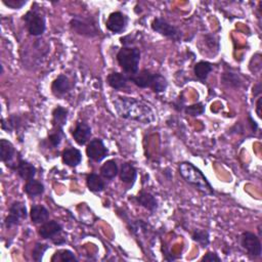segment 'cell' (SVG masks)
Instances as JSON below:
<instances>
[{"label": "cell", "instance_id": "e575fe53", "mask_svg": "<svg viewBox=\"0 0 262 262\" xmlns=\"http://www.w3.org/2000/svg\"><path fill=\"white\" fill-rule=\"evenodd\" d=\"M202 261H208V262H220L221 259L218 257L216 253H212V252H208L203 258Z\"/></svg>", "mask_w": 262, "mask_h": 262}, {"label": "cell", "instance_id": "52a82bcc", "mask_svg": "<svg viewBox=\"0 0 262 262\" xmlns=\"http://www.w3.org/2000/svg\"><path fill=\"white\" fill-rule=\"evenodd\" d=\"M152 29L161 34L165 37H168V38H170L172 40H180V30L177 29L176 27L172 26L171 24L168 23L166 20L162 17H156L155 20L152 23Z\"/></svg>", "mask_w": 262, "mask_h": 262}, {"label": "cell", "instance_id": "e0dca14e", "mask_svg": "<svg viewBox=\"0 0 262 262\" xmlns=\"http://www.w3.org/2000/svg\"><path fill=\"white\" fill-rule=\"evenodd\" d=\"M63 162L71 167H76L77 165H79L82 161V155L81 152L77 148H67L65 149L63 153Z\"/></svg>", "mask_w": 262, "mask_h": 262}, {"label": "cell", "instance_id": "ffe728a7", "mask_svg": "<svg viewBox=\"0 0 262 262\" xmlns=\"http://www.w3.org/2000/svg\"><path fill=\"white\" fill-rule=\"evenodd\" d=\"M136 201L146 209L154 212L158 208V202L155 196L147 192H140L136 196Z\"/></svg>", "mask_w": 262, "mask_h": 262}, {"label": "cell", "instance_id": "9c48e42d", "mask_svg": "<svg viewBox=\"0 0 262 262\" xmlns=\"http://www.w3.org/2000/svg\"><path fill=\"white\" fill-rule=\"evenodd\" d=\"M109 151L106 147L104 142L99 138H95L90 140V143L87 145L86 154L89 159L96 162H100L107 157Z\"/></svg>", "mask_w": 262, "mask_h": 262}, {"label": "cell", "instance_id": "603a6c76", "mask_svg": "<svg viewBox=\"0 0 262 262\" xmlns=\"http://www.w3.org/2000/svg\"><path fill=\"white\" fill-rule=\"evenodd\" d=\"M87 188L92 193H99L105 190V182L101 180V177L96 173H91L87 176L86 180Z\"/></svg>", "mask_w": 262, "mask_h": 262}, {"label": "cell", "instance_id": "30bf717a", "mask_svg": "<svg viewBox=\"0 0 262 262\" xmlns=\"http://www.w3.org/2000/svg\"><path fill=\"white\" fill-rule=\"evenodd\" d=\"M16 154V152L15 149V147L11 142H8L6 139L0 140V157H1L2 162H4L6 166L13 170H16V168L17 166V164L14 162Z\"/></svg>", "mask_w": 262, "mask_h": 262}, {"label": "cell", "instance_id": "8992f818", "mask_svg": "<svg viewBox=\"0 0 262 262\" xmlns=\"http://www.w3.org/2000/svg\"><path fill=\"white\" fill-rule=\"evenodd\" d=\"M241 245L247 251V253L250 256L254 258L261 256L262 253L261 242L255 233L250 231L243 232L241 236Z\"/></svg>", "mask_w": 262, "mask_h": 262}, {"label": "cell", "instance_id": "d6986e66", "mask_svg": "<svg viewBox=\"0 0 262 262\" xmlns=\"http://www.w3.org/2000/svg\"><path fill=\"white\" fill-rule=\"evenodd\" d=\"M119 174H120L121 180L128 184H132L135 181L136 176H137V172L134 166L129 163L122 164L121 169L119 171Z\"/></svg>", "mask_w": 262, "mask_h": 262}, {"label": "cell", "instance_id": "7c38bea8", "mask_svg": "<svg viewBox=\"0 0 262 262\" xmlns=\"http://www.w3.org/2000/svg\"><path fill=\"white\" fill-rule=\"evenodd\" d=\"M127 24V17L120 12H116L111 14L108 21H107V28L113 33H120L122 32Z\"/></svg>", "mask_w": 262, "mask_h": 262}, {"label": "cell", "instance_id": "cb8c5ba5", "mask_svg": "<svg viewBox=\"0 0 262 262\" xmlns=\"http://www.w3.org/2000/svg\"><path fill=\"white\" fill-rule=\"evenodd\" d=\"M213 70V66L212 64L208 62H199L198 64H196L194 72L196 77H198L200 80H206L208 77V75L210 72Z\"/></svg>", "mask_w": 262, "mask_h": 262}, {"label": "cell", "instance_id": "7a4b0ae2", "mask_svg": "<svg viewBox=\"0 0 262 262\" xmlns=\"http://www.w3.org/2000/svg\"><path fill=\"white\" fill-rule=\"evenodd\" d=\"M179 171L182 179L189 184L193 185L196 190L206 196H213L215 194L213 186L206 179L203 172L190 162H182L179 166Z\"/></svg>", "mask_w": 262, "mask_h": 262}, {"label": "cell", "instance_id": "9a60e30c", "mask_svg": "<svg viewBox=\"0 0 262 262\" xmlns=\"http://www.w3.org/2000/svg\"><path fill=\"white\" fill-rule=\"evenodd\" d=\"M70 89H71V83L68 77H66L65 75H60V76L52 82L51 90L54 96H57V97L64 96Z\"/></svg>", "mask_w": 262, "mask_h": 262}, {"label": "cell", "instance_id": "836d02e7", "mask_svg": "<svg viewBox=\"0 0 262 262\" xmlns=\"http://www.w3.org/2000/svg\"><path fill=\"white\" fill-rule=\"evenodd\" d=\"M2 2L13 9H20L27 3L26 0H2Z\"/></svg>", "mask_w": 262, "mask_h": 262}, {"label": "cell", "instance_id": "f1b7e54d", "mask_svg": "<svg viewBox=\"0 0 262 262\" xmlns=\"http://www.w3.org/2000/svg\"><path fill=\"white\" fill-rule=\"evenodd\" d=\"M167 86H168V83H167L166 78L163 77L162 75H160V74H156L155 82H154V85L152 87L153 91H155L157 93L163 92V91L166 90Z\"/></svg>", "mask_w": 262, "mask_h": 262}, {"label": "cell", "instance_id": "8fae6325", "mask_svg": "<svg viewBox=\"0 0 262 262\" xmlns=\"http://www.w3.org/2000/svg\"><path fill=\"white\" fill-rule=\"evenodd\" d=\"M128 78L140 88H152L155 82L156 74L151 73L148 70H143L132 75V76H129Z\"/></svg>", "mask_w": 262, "mask_h": 262}, {"label": "cell", "instance_id": "5bb4252c", "mask_svg": "<svg viewBox=\"0 0 262 262\" xmlns=\"http://www.w3.org/2000/svg\"><path fill=\"white\" fill-rule=\"evenodd\" d=\"M91 136V128L89 125L84 122H79L76 128L73 131V137L78 145L84 146Z\"/></svg>", "mask_w": 262, "mask_h": 262}, {"label": "cell", "instance_id": "4316f807", "mask_svg": "<svg viewBox=\"0 0 262 262\" xmlns=\"http://www.w3.org/2000/svg\"><path fill=\"white\" fill-rule=\"evenodd\" d=\"M51 261H61V262H71V261H78L75 257L73 252L70 250H59L55 252V254L51 258Z\"/></svg>", "mask_w": 262, "mask_h": 262}, {"label": "cell", "instance_id": "d6a6232c", "mask_svg": "<svg viewBox=\"0 0 262 262\" xmlns=\"http://www.w3.org/2000/svg\"><path fill=\"white\" fill-rule=\"evenodd\" d=\"M204 112H205V107L203 106V104H201V102L185 108V113L191 116H199V115H202Z\"/></svg>", "mask_w": 262, "mask_h": 262}, {"label": "cell", "instance_id": "1f68e13d", "mask_svg": "<svg viewBox=\"0 0 262 262\" xmlns=\"http://www.w3.org/2000/svg\"><path fill=\"white\" fill-rule=\"evenodd\" d=\"M63 136H64L63 129H55L54 128L53 132L50 133L49 136V140L52 147H58L62 142Z\"/></svg>", "mask_w": 262, "mask_h": 262}, {"label": "cell", "instance_id": "7402d4cb", "mask_svg": "<svg viewBox=\"0 0 262 262\" xmlns=\"http://www.w3.org/2000/svg\"><path fill=\"white\" fill-rule=\"evenodd\" d=\"M129 78L124 74L114 72L109 75L108 77V83L111 87H113L114 89H122L126 87L127 82Z\"/></svg>", "mask_w": 262, "mask_h": 262}, {"label": "cell", "instance_id": "277c9868", "mask_svg": "<svg viewBox=\"0 0 262 262\" xmlns=\"http://www.w3.org/2000/svg\"><path fill=\"white\" fill-rule=\"evenodd\" d=\"M25 23L29 33L33 36H40L45 31V18L41 14L40 9L32 7L29 12L24 16Z\"/></svg>", "mask_w": 262, "mask_h": 262}, {"label": "cell", "instance_id": "5b68a950", "mask_svg": "<svg viewBox=\"0 0 262 262\" xmlns=\"http://www.w3.org/2000/svg\"><path fill=\"white\" fill-rule=\"evenodd\" d=\"M70 25L73 31L82 36L93 37L98 34L97 24L95 21L91 20V18L76 16L72 18Z\"/></svg>", "mask_w": 262, "mask_h": 262}, {"label": "cell", "instance_id": "f546056e", "mask_svg": "<svg viewBox=\"0 0 262 262\" xmlns=\"http://www.w3.org/2000/svg\"><path fill=\"white\" fill-rule=\"evenodd\" d=\"M49 246L45 245V244H36L33 251H32V258L33 260L40 262L42 260V257L44 255V253L46 252V250H49Z\"/></svg>", "mask_w": 262, "mask_h": 262}, {"label": "cell", "instance_id": "83f0119b", "mask_svg": "<svg viewBox=\"0 0 262 262\" xmlns=\"http://www.w3.org/2000/svg\"><path fill=\"white\" fill-rule=\"evenodd\" d=\"M192 238L195 242L199 243V244L202 246V247H206L209 245L210 243V238H209V232L207 230L205 229H196L193 235H192Z\"/></svg>", "mask_w": 262, "mask_h": 262}, {"label": "cell", "instance_id": "d590c367", "mask_svg": "<svg viewBox=\"0 0 262 262\" xmlns=\"http://www.w3.org/2000/svg\"><path fill=\"white\" fill-rule=\"evenodd\" d=\"M248 119H249V121H250V125H251V129L252 130H253V131H256V129L258 128V125H257V123L255 122V121L253 120V119H252V117L249 115V117H248Z\"/></svg>", "mask_w": 262, "mask_h": 262}, {"label": "cell", "instance_id": "ba28073f", "mask_svg": "<svg viewBox=\"0 0 262 262\" xmlns=\"http://www.w3.org/2000/svg\"><path fill=\"white\" fill-rule=\"evenodd\" d=\"M28 217L26 206L22 202H14L9 207V214L5 219V227L11 229L20 223V220Z\"/></svg>", "mask_w": 262, "mask_h": 262}, {"label": "cell", "instance_id": "8d00e7d4", "mask_svg": "<svg viewBox=\"0 0 262 262\" xmlns=\"http://www.w3.org/2000/svg\"><path fill=\"white\" fill-rule=\"evenodd\" d=\"M260 109H261V98H258V101H257V115L259 118H261V112H260Z\"/></svg>", "mask_w": 262, "mask_h": 262}, {"label": "cell", "instance_id": "2e32d148", "mask_svg": "<svg viewBox=\"0 0 262 262\" xmlns=\"http://www.w3.org/2000/svg\"><path fill=\"white\" fill-rule=\"evenodd\" d=\"M16 171L23 180L28 181L34 179V176L36 174V168L31 163L23 160V159H20V161H18L17 166L16 168Z\"/></svg>", "mask_w": 262, "mask_h": 262}, {"label": "cell", "instance_id": "44dd1931", "mask_svg": "<svg viewBox=\"0 0 262 262\" xmlns=\"http://www.w3.org/2000/svg\"><path fill=\"white\" fill-rule=\"evenodd\" d=\"M68 111L63 107L55 108L52 112V124L55 129H63L67 123Z\"/></svg>", "mask_w": 262, "mask_h": 262}, {"label": "cell", "instance_id": "4dcf8cb0", "mask_svg": "<svg viewBox=\"0 0 262 262\" xmlns=\"http://www.w3.org/2000/svg\"><path fill=\"white\" fill-rule=\"evenodd\" d=\"M222 81H223V83H227V84H229V85L235 86V87H239L242 83L239 75L232 74V73H224L223 77H222Z\"/></svg>", "mask_w": 262, "mask_h": 262}, {"label": "cell", "instance_id": "ac0fdd59", "mask_svg": "<svg viewBox=\"0 0 262 262\" xmlns=\"http://www.w3.org/2000/svg\"><path fill=\"white\" fill-rule=\"evenodd\" d=\"M30 217H31V220L38 224V223H41L43 224L44 222H46L49 220V210L46 209L44 206L42 205H35L33 206V207L31 208V211H30Z\"/></svg>", "mask_w": 262, "mask_h": 262}, {"label": "cell", "instance_id": "6da1fadb", "mask_svg": "<svg viewBox=\"0 0 262 262\" xmlns=\"http://www.w3.org/2000/svg\"><path fill=\"white\" fill-rule=\"evenodd\" d=\"M114 107L118 115L124 119L136 121L144 124L155 121L153 110L140 99L119 97L114 100Z\"/></svg>", "mask_w": 262, "mask_h": 262}, {"label": "cell", "instance_id": "d4e9b609", "mask_svg": "<svg viewBox=\"0 0 262 262\" xmlns=\"http://www.w3.org/2000/svg\"><path fill=\"white\" fill-rule=\"evenodd\" d=\"M101 175L108 180H113L119 173L118 165L114 160H109L100 168Z\"/></svg>", "mask_w": 262, "mask_h": 262}, {"label": "cell", "instance_id": "3957f363", "mask_svg": "<svg viewBox=\"0 0 262 262\" xmlns=\"http://www.w3.org/2000/svg\"><path fill=\"white\" fill-rule=\"evenodd\" d=\"M140 60V51L136 48H123L117 54V61L122 69L129 76L138 72V64Z\"/></svg>", "mask_w": 262, "mask_h": 262}, {"label": "cell", "instance_id": "4fadbf2b", "mask_svg": "<svg viewBox=\"0 0 262 262\" xmlns=\"http://www.w3.org/2000/svg\"><path fill=\"white\" fill-rule=\"evenodd\" d=\"M63 227L58 221L50 220L44 222L39 228L38 233L43 239H53L55 236L62 232Z\"/></svg>", "mask_w": 262, "mask_h": 262}, {"label": "cell", "instance_id": "484cf974", "mask_svg": "<svg viewBox=\"0 0 262 262\" xmlns=\"http://www.w3.org/2000/svg\"><path fill=\"white\" fill-rule=\"evenodd\" d=\"M24 190L27 195H29L31 196H40L43 194L44 185L40 181L33 179L27 181Z\"/></svg>", "mask_w": 262, "mask_h": 262}]
</instances>
